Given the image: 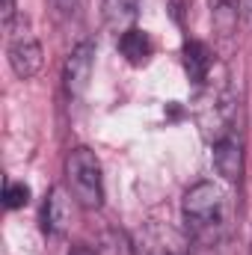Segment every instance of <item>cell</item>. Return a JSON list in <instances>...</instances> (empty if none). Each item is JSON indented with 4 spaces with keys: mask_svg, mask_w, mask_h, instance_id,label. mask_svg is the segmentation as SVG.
I'll return each instance as SVG.
<instances>
[{
    "mask_svg": "<svg viewBox=\"0 0 252 255\" xmlns=\"http://www.w3.org/2000/svg\"><path fill=\"white\" fill-rule=\"evenodd\" d=\"M184 223L196 244H217L226 226V193L214 181H199L184 193Z\"/></svg>",
    "mask_w": 252,
    "mask_h": 255,
    "instance_id": "1",
    "label": "cell"
},
{
    "mask_svg": "<svg viewBox=\"0 0 252 255\" xmlns=\"http://www.w3.org/2000/svg\"><path fill=\"white\" fill-rule=\"evenodd\" d=\"M65 178H68L71 196L86 211H98L104 205V178H101V163L95 151H89L86 145L71 148L65 157Z\"/></svg>",
    "mask_w": 252,
    "mask_h": 255,
    "instance_id": "2",
    "label": "cell"
},
{
    "mask_svg": "<svg viewBox=\"0 0 252 255\" xmlns=\"http://www.w3.org/2000/svg\"><path fill=\"white\" fill-rule=\"evenodd\" d=\"M133 255H190V241L172 226L142 223L130 238Z\"/></svg>",
    "mask_w": 252,
    "mask_h": 255,
    "instance_id": "3",
    "label": "cell"
},
{
    "mask_svg": "<svg viewBox=\"0 0 252 255\" xmlns=\"http://www.w3.org/2000/svg\"><path fill=\"white\" fill-rule=\"evenodd\" d=\"M92 63H95V45L92 42H80L77 48H71V54L65 60V68H63L65 92L71 98H77V95L86 92L89 77H92Z\"/></svg>",
    "mask_w": 252,
    "mask_h": 255,
    "instance_id": "4",
    "label": "cell"
},
{
    "mask_svg": "<svg viewBox=\"0 0 252 255\" xmlns=\"http://www.w3.org/2000/svg\"><path fill=\"white\" fill-rule=\"evenodd\" d=\"M214 169L226 178V181H238L244 172V142L235 130L223 133L220 139H214Z\"/></svg>",
    "mask_w": 252,
    "mask_h": 255,
    "instance_id": "5",
    "label": "cell"
},
{
    "mask_svg": "<svg viewBox=\"0 0 252 255\" xmlns=\"http://www.w3.org/2000/svg\"><path fill=\"white\" fill-rule=\"evenodd\" d=\"M9 65L12 71L27 80L33 77L39 68H42V45L33 39V36H21V33H12V45H9Z\"/></svg>",
    "mask_w": 252,
    "mask_h": 255,
    "instance_id": "6",
    "label": "cell"
},
{
    "mask_svg": "<svg viewBox=\"0 0 252 255\" xmlns=\"http://www.w3.org/2000/svg\"><path fill=\"white\" fill-rule=\"evenodd\" d=\"M74 223V214H71V193L65 187H51L48 199H45V232L51 235H65Z\"/></svg>",
    "mask_w": 252,
    "mask_h": 255,
    "instance_id": "7",
    "label": "cell"
},
{
    "mask_svg": "<svg viewBox=\"0 0 252 255\" xmlns=\"http://www.w3.org/2000/svg\"><path fill=\"white\" fill-rule=\"evenodd\" d=\"M211 65H214V54L208 51V45L199 39H187L184 42V71L196 86H202L208 80Z\"/></svg>",
    "mask_w": 252,
    "mask_h": 255,
    "instance_id": "8",
    "label": "cell"
},
{
    "mask_svg": "<svg viewBox=\"0 0 252 255\" xmlns=\"http://www.w3.org/2000/svg\"><path fill=\"white\" fill-rule=\"evenodd\" d=\"M119 51H122V57L130 65H142V63H148V57H151V39H148V33L130 27V30H125L119 36Z\"/></svg>",
    "mask_w": 252,
    "mask_h": 255,
    "instance_id": "9",
    "label": "cell"
},
{
    "mask_svg": "<svg viewBox=\"0 0 252 255\" xmlns=\"http://www.w3.org/2000/svg\"><path fill=\"white\" fill-rule=\"evenodd\" d=\"M136 9H139V0H101V12H104L107 27L119 30V33L130 30V21L136 18Z\"/></svg>",
    "mask_w": 252,
    "mask_h": 255,
    "instance_id": "10",
    "label": "cell"
},
{
    "mask_svg": "<svg viewBox=\"0 0 252 255\" xmlns=\"http://www.w3.org/2000/svg\"><path fill=\"white\" fill-rule=\"evenodd\" d=\"M211 3V21L217 27L220 36H232L238 27V15H241V0H208Z\"/></svg>",
    "mask_w": 252,
    "mask_h": 255,
    "instance_id": "11",
    "label": "cell"
},
{
    "mask_svg": "<svg viewBox=\"0 0 252 255\" xmlns=\"http://www.w3.org/2000/svg\"><path fill=\"white\" fill-rule=\"evenodd\" d=\"M30 202V187L24 184V181H9L6 184V190H3V205L9 208V211H18V208H24Z\"/></svg>",
    "mask_w": 252,
    "mask_h": 255,
    "instance_id": "12",
    "label": "cell"
},
{
    "mask_svg": "<svg viewBox=\"0 0 252 255\" xmlns=\"http://www.w3.org/2000/svg\"><path fill=\"white\" fill-rule=\"evenodd\" d=\"M51 9L63 21H77V18H83L86 0H51Z\"/></svg>",
    "mask_w": 252,
    "mask_h": 255,
    "instance_id": "13",
    "label": "cell"
},
{
    "mask_svg": "<svg viewBox=\"0 0 252 255\" xmlns=\"http://www.w3.org/2000/svg\"><path fill=\"white\" fill-rule=\"evenodd\" d=\"M15 15H18V6H15V0H3V12H0V18H3V27H6V30H12V24H15Z\"/></svg>",
    "mask_w": 252,
    "mask_h": 255,
    "instance_id": "14",
    "label": "cell"
}]
</instances>
